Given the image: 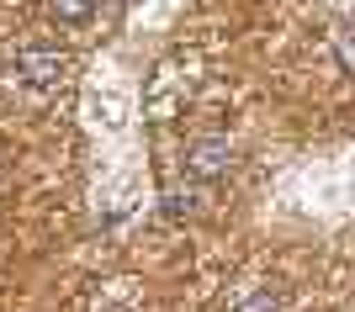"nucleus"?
<instances>
[{
	"mask_svg": "<svg viewBox=\"0 0 355 312\" xmlns=\"http://www.w3.org/2000/svg\"><path fill=\"white\" fill-rule=\"evenodd\" d=\"M228 164H234V143L228 138H196L186 149V175H196V180L228 175Z\"/></svg>",
	"mask_w": 355,
	"mask_h": 312,
	"instance_id": "nucleus-1",
	"label": "nucleus"
},
{
	"mask_svg": "<svg viewBox=\"0 0 355 312\" xmlns=\"http://www.w3.org/2000/svg\"><path fill=\"white\" fill-rule=\"evenodd\" d=\"M64 69H69V59H64V53H48V48H21V53H16V75L27 80V85H59Z\"/></svg>",
	"mask_w": 355,
	"mask_h": 312,
	"instance_id": "nucleus-2",
	"label": "nucleus"
},
{
	"mask_svg": "<svg viewBox=\"0 0 355 312\" xmlns=\"http://www.w3.org/2000/svg\"><path fill=\"white\" fill-rule=\"evenodd\" d=\"M90 6H96V0H53V16H59V21H85Z\"/></svg>",
	"mask_w": 355,
	"mask_h": 312,
	"instance_id": "nucleus-3",
	"label": "nucleus"
},
{
	"mask_svg": "<svg viewBox=\"0 0 355 312\" xmlns=\"http://www.w3.org/2000/svg\"><path fill=\"white\" fill-rule=\"evenodd\" d=\"M239 312H282V302H276V291H254Z\"/></svg>",
	"mask_w": 355,
	"mask_h": 312,
	"instance_id": "nucleus-4",
	"label": "nucleus"
}]
</instances>
